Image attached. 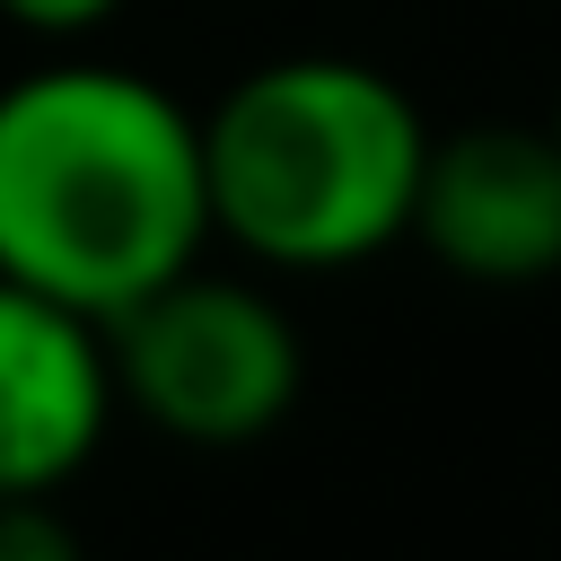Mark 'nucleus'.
I'll use <instances>...</instances> for the list:
<instances>
[{"mask_svg":"<svg viewBox=\"0 0 561 561\" xmlns=\"http://www.w3.org/2000/svg\"><path fill=\"white\" fill-rule=\"evenodd\" d=\"M114 421V359L105 324L0 280V500L61 491Z\"/></svg>","mask_w":561,"mask_h":561,"instance_id":"39448f33","label":"nucleus"},{"mask_svg":"<svg viewBox=\"0 0 561 561\" xmlns=\"http://www.w3.org/2000/svg\"><path fill=\"white\" fill-rule=\"evenodd\" d=\"M202 245V114L158 79L61 61L0 88V280L105 324Z\"/></svg>","mask_w":561,"mask_h":561,"instance_id":"f257e3e1","label":"nucleus"},{"mask_svg":"<svg viewBox=\"0 0 561 561\" xmlns=\"http://www.w3.org/2000/svg\"><path fill=\"white\" fill-rule=\"evenodd\" d=\"M0 561H79V535L44 500H0Z\"/></svg>","mask_w":561,"mask_h":561,"instance_id":"423d86ee","label":"nucleus"},{"mask_svg":"<svg viewBox=\"0 0 561 561\" xmlns=\"http://www.w3.org/2000/svg\"><path fill=\"white\" fill-rule=\"evenodd\" d=\"M123 0H0V18L9 26H26V35H88V26H105Z\"/></svg>","mask_w":561,"mask_h":561,"instance_id":"0eeeda50","label":"nucleus"},{"mask_svg":"<svg viewBox=\"0 0 561 561\" xmlns=\"http://www.w3.org/2000/svg\"><path fill=\"white\" fill-rule=\"evenodd\" d=\"M412 237L482 289H526L561 272V140L535 123H465L430 131Z\"/></svg>","mask_w":561,"mask_h":561,"instance_id":"20e7f679","label":"nucleus"},{"mask_svg":"<svg viewBox=\"0 0 561 561\" xmlns=\"http://www.w3.org/2000/svg\"><path fill=\"white\" fill-rule=\"evenodd\" d=\"M114 403L184 447H254L298 403V324L254 280L175 272L123 316H105Z\"/></svg>","mask_w":561,"mask_h":561,"instance_id":"7ed1b4c3","label":"nucleus"},{"mask_svg":"<svg viewBox=\"0 0 561 561\" xmlns=\"http://www.w3.org/2000/svg\"><path fill=\"white\" fill-rule=\"evenodd\" d=\"M543 131H552V140H561V105H552V123H543Z\"/></svg>","mask_w":561,"mask_h":561,"instance_id":"6e6552de","label":"nucleus"},{"mask_svg":"<svg viewBox=\"0 0 561 561\" xmlns=\"http://www.w3.org/2000/svg\"><path fill=\"white\" fill-rule=\"evenodd\" d=\"M421 158L430 123L386 70L351 53L263 61L202 114L210 237L245 245L272 272L368 263L412 237Z\"/></svg>","mask_w":561,"mask_h":561,"instance_id":"f03ea898","label":"nucleus"}]
</instances>
